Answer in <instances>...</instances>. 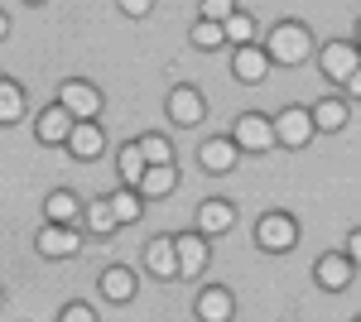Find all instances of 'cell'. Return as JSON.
<instances>
[{"label":"cell","instance_id":"obj_1","mask_svg":"<svg viewBox=\"0 0 361 322\" xmlns=\"http://www.w3.org/2000/svg\"><path fill=\"white\" fill-rule=\"evenodd\" d=\"M265 54H270V63H279V68H299L304 58H313V34H308V25H299V20H279V25L265 34Z\"/></svg>","mask_w":361,"mask_h":322},{"label":"cell","instance_id":"obj_2","mask_svg":"<svg viewBox=\"0 0 361 322\" xmlns=\"http://www.w3.org/2000/svg\"><path fill=\"white\" fill-rule=\"evenodd\" d=\"M294 245H299V221L289 212H265L255 221V250L284 255V250H294Z\"/></svg>","mask_w":361,"mask_h":322},{"label":"cell","instance_id":"obj_3","mask_svg":"<svg viewBox=\"0 0 361 322\" xmlns=\"http://www.w3.org/2000/svg\"><path fill=\"white\" fill-rule=\"evenodd\" d=\"M231 140L241 154H270L275 149V120L260 116V111H241L236 125H231Z\"/></svg>","mask_w":361,"mask_h":322},{"label":"cell","instance_id":"obj_4","mask_svg":"<svg viewBox=\"0 0 361 322\" xmlns=\"http://www.w3.org/2000/svg\"><path fill=\"white\" fill-rule=\"evenodd\" d=\"M270 120H275V144H279V149H308L313 135H318L313 111H308V106H284L279 116H270Z\"/></svg>","mask_w":361,"mask_h":322},{"label":"cell","instance_id":"obj_5","mask_svg":"<svg viewBox=\"0 0 361 322\" xmlns=\"http://www.w3.org/2000/svg\"><path fill=\"white\" fill-rule=\"evenodd\" d=\"M58 106H68L73 120H97L102 116V87H92L87 78H68L58 87Z\"/></svg>","mask_w":361,"mask_h":322},{"label":"cell","instance_id":"obj_6","mask_svg":"<svg viewBox=\"0 0 361 322\" xmlns=\"http://www.w3.org/2000/svg\"><path fill=\"white\" fill-rule=\"evenodd\" d=\"M34 250L44 260H73L82 250V231L78 226H58V221H44V231L34 236Z\"/></svg>","mask_w":361,"mask_h":322},{"label":"cell","instance_id":"obj_7","mask_svg":"<svg viewBox=\"0 0 361 322\" xmlns=\"http://www.w3.org/2000/svg\"><path fill=\"white\" fill-rule=\"evenodd\" d=\"M318 68H323V78L347 82V78H352V73L361 68V44H347V39H328V44L318 49Z\"/></svg>","mask_w":361,"mask_h":322},{"label":"cell","instance_id":"obj_8","mask_svg":"<svg viewBox=\"0 0 361 322\" xmlns=\"http://www.w3.org/2000/svg\"><path fill=\"white\" fill-rule=\"evenodd\" d=\"M270 54H265V44H236V54H231V78L241 82V87H260V82L270 78Z\"/></svg>","mask_w":361,"mask_h":322},{"label":"cell","instance_id":"obj_9","mask_svg":"<svg viewBox=\"0 0 361 322\" xmlns=\"http://www.w3.org/2000/svg\"><path fill=\"white\" fill-rule=\"evenodd\" d=\"M313 279H318V289H328V294H342V289H352V279H357V265H352V255H347V250H328V255H318V265H313Z\"/></svg>","mask_w":361,"mask_h":322},{"label":"cell","instance_id":"obj_10","mask_svg":"<svg viewBox=\"0 0 361 322\" xmlns=\"http://www.w3.org/2000/svg\"><path fill=\"white\" fill-rule=\"evenodd\" d=\"M164 111H169V120H173V125H183V130H188V125H197V120L207 116V101H202V92H197V87L183 82V87H173V92H169Z\"/></svg>","mask_w":361,"mask_h":322},{"label":"cell","instance_id":"obj_11","mask_svg":"<svg viewBox=\"0 0 361 322\" xmlns=\"http://www.w3.org/2000/svg\"><path fill=\"white\" fill-rule=\"evenodd\" d=\"M173 255H178V274H183V279H193V274L207 269V255H212V250H207V236L193 226V231L173 236Z\"/></svg>","mask_w":361,"mask_h":322},{"label":"cell","instance_id":"obj_12","mask_svg":"<svg viewBox=\"0 0 361 322\" xmlns=\"http://www.w3.org/2000/svg\"><path fill=\"white\" fill-rule=\"evenodd\" d=\"M193 308H197V322H231L236 318V294L226 284H207Z\"/></svg>","mask_w":361,"mask_h":322},{"label":"cell","instance_id":"obj_13","mask_svg":"<svg viewBox=\"0 0 361 322\" xmlns=\"http://www.w3.org/2000/svg\"><path fill=\"white\" fill-rule=\"evenodd\" d=\"M197 163H202L207 173H231V168L241 163V149H236V140H231V135H212V140H202Z\"/></svg>","mask_w":361,"mask_h":322},{"label":"cell","instance_id":"obj_14","mask_svg":"<svg viewBox=\"0 0 361 322\" xmlns=\"http://www.w3.org/2000/svg\"><path fill=\"white\" fill-rule=\"evenodd\" d=\"M73 116H68V106H44L39 116H34V135H39V144H68V135H73Z\"/></svg>","mask_w":361,"mask_h":322},{"label":"cell","instance_id":"obj_15","mask_svg":"<svg viewBox=\"0 0 361 322\" xmlns=\"http://www.w3.org/2000/svg\"><path fill=\"white\" fill-rule=\"evenodd\" d=\"M63 149H68L73 159L92 163V159H102V149H106V135H102V125H97V120H78Z\"/></svg>","mask_w":361,"mask_h":322},{"label":"cell","instance_id":"obj_16","mask_svg":"<svg viewBox=\"0 0 361 322\" xmlns=\"http://www.w3.org/2000/svg\"><path fill=\"white\" fill-rule=\"evenodd\" d=\"M236 226V207L226 202V197H207L202 207H197V231L212 241V236H226Z\"/></svg>","mask_w":361,"mask_h":322},{"label":"cell","instance_id":"obj_17","mask_svg":"<svg viewBox=\"0 0 361 322\" xmlns=\"http://www.w3.org/2000/svg\"><path fill=\"white\" fill-rule=\"evenodd\" d=\"M135 269L130 265H106L102 269V279H97V289H102V298H106V303H130V298H135Z\"/></svg>","mask_w":361,"mask_h":322},{"label":"cell","instance_id":"obj_18","mask_svg":"<svg viewBox=\"0 0 361 322\" xmlns=\"http://www.w3.org/2000/svg\"><path fill=\"white\" fill-rule=\"evenodd\" d=\"M145 269L154 279H178V255H173V236H154L145 245Z\"/></svg>","mask_w":361,"mask_h":322},{"label":"cell","instance_id":"obj_19","mask_svg":"<svg viewBox=\"0 0 361 322\" xmlns=\"http://www.w3.org/2000/svg\"><path fill=\"white\" fill-rule=\"evenodd\" d=\"M78 216H82V202H78V192L58 188L44 197V221H58V226H78Z\"/></svg>","mask_w":361,"mask_h":322},{"label":"cell","instance_id":"obj_20","mask_svg":"<svg viewBox=\"0 0 361 322\" xmlns=\"http://www.w3.org/2000/svg\"><path fill=\"white\" fill-rule=\"evenodd\" d=\"M173 188H178V168H173V163H145L140 197H169Z\"/></svg>","mask_w":361,"mask_h":322},{"label":"cell","instance_id":"obj_21","mask_svg":"<svg viewBox=\"0 0 361 322\" xmlns=\"http://www.w3.org/2000/svg\"><path fill=\"white\" fill-rule=\"evenodd\" d=\"M308 111H313V125H318V130H328V135L347 130V116H352L347 101H337V97H323V101H313Z\"/></svg>","mask_w":361,"mask_h":322},{"label":"cell","instance_id":"obj_22","mask_svg":"<svg viewBox=\"0 0 361 322\" xmlns=\"http://www.w3.org/2000/svg\"><path fill=\"white\" fill-rule=\"evenodd\" d=\"M106 202H111V212H116V221L121 226H130V221H140V212H145V197H140V188H121L116 192H106Z\"/></svg>","mask_w":361,"mask_h":322},{"label":"cell","instance_id":"obj_23","mask_svg":"<svg viewBox=\"0 0 361 322\" xmlns=\"http://www.w3.org/2000/svg\"><path fill=\"white\" fill-rule=\"evenodd\" d=\"M25 120V87L0 78V125H20Z\"/></svg>","mask_w":361,"mask_h":322},{"label":"cell","instance_id":"obj_24","mask_svg":"<svg viewBox=\"0 0 361 322\" xmlns=\"http://www.w3.org/2000/svg\"><path fill=\"white\" fill-rule=\"evenodd\" d=\"M82 226L92 231V236H111L121 221H116L111 202H106V197H97V202H87V207H82Z\"/></svg>","mask_w":361,"mask_h":322},{"label":"cell","instance_id":"obj_25","mask_svg":"<svg viewBox=\"0 0 361 322\" xmlns=\"http://www.w3.org/2000/svg\"><path fill=\"white\" fill-rule=\"evenodd\" d=\"M116 168H121V183H126V188H140V178H145V154H140L135 140L116 149Z\"/></svg>","mask_w":361,"mask_h":322},{"label":"cell","instance_id":"obj_26","mask_svg":"<svg viewBox=\"0 0 361 322\" xmlns=\"http://www.w3.org/2000/svg\"><path fill=\"white\" fill-rule=\"evenodd\" d=\"M188 39H193V49H202V54H217V49L226 44V34H222V25H217V20H197Z\"/></svg>","mask_w":361,"mask_h":322},{"label":"cell","instance_id":"obj_27","mask_svg":"<svg viewBox=\"0 0 361 322\" xmlns=\"http://www.w3.org/2000/svg\"><path fill=\"white\" fill-rule=\"evenodd\" d=\"M140 144V154H145V163H173V144H169V135H140L135 140Z\"/></svg>","mask_w":361,"mask_h":322},{"label":"cell","instance_id":"obj_28","mask_svg":"<svg viewBox=\"0 0 361 322\" xmlns=\"http://www.w3.org/2000/svg\"><path fill=\"white\" fill-rule=\"evenodd\" d=\"M222 34H226V44H231V49H236V44H255V20H250L246 10H236V15L222 25Z\"/></svg>","mask_w":361,"mask_h":322},{"label":"cell","instance_id":"obj_29","mask_svg":"<svg viewBox=\"0 0 361 322\" xmlns=\"http://www.w3.org/2000/svg\"><path fill=\"white\" fill-rule=\"evenodd\" d=\"M236 10H241L236 0H202V5H197V20H217V25H226Z\"/></svg>","mask_w":361,"mask_h":322},{"label":"cell","instance_id":"obj_30","mask_svg":"<svg viewBox=\"0 0 361 322\" xmlns=\"http://www.w3.org/2000/svg\"><path fill=\"white\" fill-rule=\"evenodd\" d=\"M58 322H97V308H92V303H82V298H73V303L58 313Z\"/></svg>","mask_w":361,"mask_h":322},{"label":"cell","instance_id":"obj_31","mask_svg":"<svg viewBox=\"0 0 361 322\" xmlns=\"http://www.w3.org/2000/svg\"><path fill=\"white\" fill-rule=\"evenodd\" d=\"M121 10H126L130 20H145V15L154 10V0H121Z\"/></svg>","mask_w":361,"mask_h":322},{"label":"cell","instance_id":"obj_32","mask_svg":"<svg viewBox=\"0 0 361 322\" xmlns=\"http://www.w3.org/2000/svg\"><path fill=\"white\" fill-rule=\"evenodd\" d=\"M347 255H352V265L361 269V226H352V231H347Z\"/></svg>","mask_w":361,"mask_h":322},{"label":"cell","instance_id":"obj_33","mask_svg":"<svg viewBox=\"0 0 361 322\" xmlns=\"http://www.w3.org/2000/svg\"><path fill=\"white\" fill-rule=\"evenodd\" d=\"M342 87H347V97H357V101H361V68H357L347 82H342Z\"/></svg>","mask_w":361,"mask_h":322},{"label":"cell","instance_id":"obj_34","mask_svg":"<svg viewBox=\"0 0 361 322\" xmlns=\"http://www.w3.org/2000/svg\"><path fill=\"white\" fill-rule=\"evenodd\" d=\"M5 39H10V15L0 10V44H5Z\"/></svg>","mask_w":361,"mask_h":322},{"label":"cell","instance_id":"obj_35","mask_svg":"<svg viewBox=\"0 0 361 322\" xmlns=\"http://www.w3.org/2000/svg\"><path fill=\"white\" fill-rule=\"evenodd\" d=\"M25 5H49V0H25Z\"/></svg>","mask_w":361,"mask_h":322},{"label":"cell","instance_id":"obj_36","mask_svg":"<svg viewBox=\"0 0 361 322\" xmlns=\"http://www.w3.org/2000/svg\"><path fill=\"white\" fill-rule=\"evenodd\" d=\"M357 44H361V20H357Z\"/></svg>","mask_w":361,"mask_h":322},{"label":"cell","instance_id":"obj_37","mask_svg":"<svg viewBox=\"0 0 361 322\" xmlns=\"http://www.w3.org/2000/svg\"><path fill=\"white\" fill-rule=\"evenodd\" d=\"M357 322H361V318H357Z\"/></svg>","mask_w":361,"mask_h":322}]
</instances>
